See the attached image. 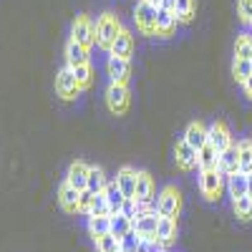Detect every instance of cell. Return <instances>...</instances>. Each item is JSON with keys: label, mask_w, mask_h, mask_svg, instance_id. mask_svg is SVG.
Returning a JSON list of instances; mask_svg holds the SVG:
<instances>
[{"label": "cell", "mask_w": 252, "mask_h": 252, "mask_svg": "<svg viewBox=\"0 0 252 252\" xmlns=\"http://www.w3.org/2000/svg\"><path fill=\"white\" fill-rule=\"evenodd\" d=\"M217 159H220V152L207 141L197 152V169H212V166H217Z\"/></svg>", "instance_id": "24"}, {"label": "cell", "mask_w": 252, "mask_h": 252, "mask_svg": "<svg viewBox=\"0 0 252 252\" xmlns=\"http://www.w3.org/2000/svg\"><path fill=\"white\" fill-rule=\"evenodd\" d=\"M232 209H235V217L240 222H250L252 220V197L250 194H242V197L232 199Z\"/></svg>", "instance_id": "28"}, {"label": "cell", "mask_w": 252, "mask_h": 252, "mask_svg": "<svg viewBox=\"0 0 252 252\" xmlns=\"http://www.w3.org/2000/svg\"><path fill=\"white\" fill-rule=\"evenodd\" d=\"M89 215H96V217L111 215V207H109L106 197H103V192H101V194H96V199H94V204H91V209H89ZM89 215H86V217H89Z\"/></svg>", "instance_id": "36"}, {"label": "cell", "mask_w": 252, "mask_h": 252, "mask_svg": "<svg viewBox=\"0 0 252 252\" xmlns=\"http://www.w3.org/2000/svg\"><path fill=\"white\" fill-rule=\"evenodd\" d=\"M86 229H89V235H91V237H98V235L111 232V215H103V217L89 215V220H86Z\"/></svg>", "instance_id": "23"}, {"label": "cell", "mask_w": 252, "mask_h": 252, "mask_svg": "<svg viewBox=\"0 0 252 252\" xmlns=\"http://www.w3.org/2000/svg\"><path fill=\"white\" fill-rule=\"evenodd\" d=\"M174 15H177L179 23H192L194 15H197V0H177Z\"/></svg>", "instance_id": "26"}, {"label": "cell", "mask_w": 252, "mask_h": 252, "mask_svg": "<svg viewBox=\"0 0 252 252\" xmlns=\"http://www.w3.org/2000/svg\"><path fill=\"white\" fill-rule=\"evenodd\" d=\"M103 197H106V202H109V207H111V215L121 212L126 197H124V192H121V187L116 184V179H111V182L106 184V189H103Z\"/></svg>", "instance_id": "22"}, {"label": "cell", "mask_w": 252, "mask_h": 252, "mask_svg": "<svg viewBox=\"0 0 252 252\" xmlns=\"http://www.w3.org/2000/svg\"><path fill=\"white\" fill-rule=\"evenodd\" d=\"M159 212H144L134 220V229L136 235L141 237V242H149V245H157V227H159Z\"/></svg>", "instance_id": "8"}, {"label": "cell", "mask_w": 252, "mask_h": 252, "mask_svg": "<svg viewBox=\"0 0 252 252\" xmlns=\"http://www.w3.org/2000/svg\"><path fill=\"white\" fill-rule=\"evenodd\" d=\"M174 159H177V166H179L182 172L197 169V149H192L184 136L177 139V144H174Z\"/></svg>", "instance_id": "11"}, {"label": "cell", "mask_w": 252, "mask_h": 252, "mask_svg": "<svg viewBox=\"0 0 252 252\" xmlns=\"http://www.w3.org/2000/svg\"><path fill=\"white\" fill-rule=\"evenodd\" d=\"M227 192L232 199L247 194V174L245 172H235L232 177H227Z\"/></svg>", "instance_id": "27"}, {"label": "cell", "mask_w": 252, "mask_h": 252, "mask_svg": "<svg viewBox=\"0 0 252 252\" xmlns=\"http://www.w3.org/2000/svg\"><path fill=\"white\" fill-rule=\"evenodd\" d=\"M154 207H157V212L161 217H174L177 220L179 212H182V192H179L174 184H166L161 192L157 194Z\"/></svg>", "instance_id": "3"}, {"label": "cell", "mask_w": 252, "mask_h": 252, "mask_svg": "<svg viewBox=\"0 0 252 252\" xmlns=\"http://www.w3.org/2000/svg\"><path fill=\"white\" fill-rule=\"evenodd\" d=\"M81 91H83V89H81V83L76 81L73 68L66 63V66L58 71V76H56V96H58L61 101H76Z\"/></svg>", "instance_id": "4"}, {"label": "cell", "mask_w": 252, "mask_h": 252, "mask_svg": "<svg viewBox=\"0 0 252 252\" xmlns=\"http://www.w3.org/2000/svg\"><path fill=\"white\" fill-rule=\"evenodd\" d=\"M134 199H139V202H154L157 199L154 177L149 172H144V169L136 172V192H134Z\"/></svg>", "instance_id": "12"}, {"label": "cell", "mask_w": 252, "mask_h": 252, "mask_svg": "<svg viewBox=\"0 0 252 252\" xmlns=\"http://www.w3.org/2000/svg\"><path fill=\"white\" fill-rule=\"evenodd\" d=\"M139 245H141V237L136 235V229H129L121 240H119V247H121V252H136L139 250Z\"/></svg>", "instance_id": "34"}, {"label": "cell", "mask_w": 252, "mask_h": 252, "mask_svg": "<svg viewBox=\"0 0 252 252\" xmlns=\"http://www.w3.org/2000/svg\"><path fill=\"white\" fill-rule=\"evenodd\" d=\"M174 3H177V0H161V8H169V10H174Z\"/></svg>", "instance_id": "41"}, {"label": "cell", "mask_w": 252, "mask_h": 252, "mask_svg": "<svg viewBox=\"0 0 252 252\" xmlns=\"http://www.w3.org/2000/svg\"><path fill=\"white\" fill-rule=\"evenodd\" d=\"M96 194L91 192V189H81V202H78V215H89V209L94 204Z\"/></svg>", "instance_id": "37"}, {"label": "cell", "mask_w": 252, "mask_h": 252, "mask_svg": "<svg viewBox=\"0 0 252 252\" xmlns=\"http://www.w3.org/2000/svg\"><path fill=\"white\" fill-rule=\"evenodd\" d=\"M73 73H76V81L81 83L83 91L91 89V83H94V68H91V63H81V66H73Z\"/></svg>", "instance_id": "33"}, {"label": "cell", "mask_w": 252, "mask_h": 252, "mask_svg": "<svg viewBox=\"0 0 252 252\" xmlns=\"http://www.w3.org/2000/svg\"><path fill=\"white\" fill-rule=\"evenodd\" d=\"M217 169H220L224 177H232L235 172H240V152H237V144H232V146H227L224 152H220Z\"/></svg>", "instance_id": "16"}, {"label": "cell", "mask_w": 252, "mask_h": 252, "mask_svg": "<svg viewBox=\"0 0 252 252\" xmlns=\"http://www.w3.org/2000/svg\"><path fill=\"white\" fill-rule=\"evenodd\" d=\"M224 187H227V177L217 166H212V169H199V192L207 202H220Z\"/></svg>", "instance_id": "2"}, {"label": "cell", "mask_w": 252, "mask_h": 252, "mask_svg": "<svg viewBox=\"0 0 252 252\" xmlns=\"http://www.w3.org/2000/svg\"><path fill=\"white\" fill-rule=\"evenodd\" d=\"M89 51H91V48L81 46V43H76L73 38H68V43H66V63H68L71 68H73V66H81V63H91Z\"/></svg>", "instance_id": "21"}, {"label": "cell", "mask_w": 252, "mask_h": 252, "mask_svg": "<svg viewBox=\"0 0 252 252\" xmlns=\"http://www.w3.org/2000/svg\"><path fill=\"white\" fill-rule=\"evenodd\" d=\"M161 252H166V250H161Z\"/></svg>", "instance_id": "46"}, {"label": "cell", "mask_w": 252, "mask_h": 252, "mask_svg": "<svg viewBox=\"0 0 252 252\" xmlns=\"http://www.w3.org/2000/svg\"><path fill=\"white\" fill-rule=\"evenodd\" d=\"M71 38L76 40V43L91 48L96 43V23L89 15H76L73 26H71Z\"/></svg>", "instance_id": "7"}, {"label": "cell", "mask_w": 252, "mask_h": 252, "mask_svg": "<svg viewBox=\"0 0 252 252\" xmlns=\"http://www.w3.org/2000/svg\"><path fill=\"white\" fill-rule=\"evenodd\" d=\"M78 202H81V189L71 187L66 179H63L61 187H58V207L66 215H78Z\"/></svg>", "instance_id": "10"}, {"label": "cell", "mask_w": 252, "mask_h": 252, "mask_svg": "<svg viewBox=\"0 0 252 252\" xmlns=\"http://www.w3.org/2000/svg\"><path fill=\"white\" fill-rule=\"evenodd\" d=\"M134 48H136V40H134L131 31H129V28H121V33L116 35V40L111 43V51H109V56L131 58V56H134Z\"/></svg>", "instance_id": "14"}, {"label": "cell", "mask_w": 252, "mask_h": 252, "mask_svg": "<svg viewBox=\"0 0 252 252\" xmlns=\"http://www.w3.org/2000/svg\"><path fill=\"white\" fill-rule=\"evenodd\" d=\"M242 91H245V96H247V98L252 101V73H250V76L245 78V83H242Z\"/></svg>", "instance_id": "40"}, {"label": "cell", "mask_w": 252, "mask_h": 252, "mask_svg": "<svg viewBox=\"0 0 252 252\" xmlns=\"http://www.w3.org/2000/svg\"><path fill=\"white\" fill-rule=\"evenodd\" d=\"M129 229H134V220L131 217H126L124 212H116V215H111V232L121 240Z\"/></svg>", "instance_id": "30"}, {"label": "cell", "mask_w": 252, "mask_h": 252, "mask_svg": "<svg viewBox=\"0 0 252 252\" xmlns=\"http://www.w3.org/2000/svg\"><path fill=\"white\" fill-rule=\"evenodd\" d=\"M121 20H119V15L116 13H111V10H106V13H101L98 15V20H96V46L101 48V51H111V43L116 40V35L121 33Z\"/></svg>", "instance_id": "1"}, {"label": "cell", "mask_w": 252, "mask_h": 252, "mask_svg": "<svg viewBox=\"0 0 252 252\" xmlns=\"http://www.w3.org/2000/svg\"><path fill=\"white\" fill-rule=\"evenodd\" d=\"M152 5H157V8H161V0H149Z\"/></svg>", "instance_id": "43"}, {"label": "cell", "mask_w": 252, "mask_h": 252, "mask_svg": "<svg viewBox=\"0 0 252 252\" xmlns=\"http://www.w3.org/2000/svg\"><path fill=\"white\" fill-rule=\"evenodd\" d=\"M89 169H91V166H89L86 161H81V159L71 161L68 172H66V182H68L71 187H76V189H86V182H89Z\"/></svg>", "instance_id": "19"}, {"label": "cell", "mask_w": 252, "mask_h": 252, "mask_svg": "<svg viewBox=\"0 0 252 252\" xmlns=\"http://www.w3.org/2000/svg\"><path fill=\"white\" fill-rule=\"evenodd\" d=\"M250 68H252V58H250Z\"/></svg>", "instance_id": "44"}, {"label": "cell", "mask_w": 252, "mask_h": 252, "mask_svg": "<svg viewBox=\"0 0 252 252\" xmlns=\"http://www.w3.org/2000/svg\"><path fill=\"white\" fill-rule=\"evenodd\" d=\"M157 5H152L149 0H139L134 8V23L144 35H157Z\"/></svg>", "instance_id": "6"}, {"label": "cell", "mask_w": 252, "mask_h": 252, "mask_svg": "<svg viewBox=\"0 0 252 252\" xmlns=\"http://www.w3.org/2000/svg\"><path fill=\"white\" fill-rule=\"evenodd\" d=\"M106 76H109L111 83H129V78H131V58L109 56V61H106Z\"/></svg>", "instance_id": "9"}, {"label": "cell", "mask_w": 252, "mask_h": 252, "mask_svg": "<svg viewBox=\"0 0 252 252\" xmlns=\"http://www.w3.org/2000/svg\"><path fill=\"white\" fill-rule=\"evenodd\" d=\"M237 15L245 26H250L252 20V0H237Z\"/></svg>", "instance_id": "38"}, {"label": "cell", "mask_w": 252, "mask_h": 252, "mask_svg": "<svg viewBox=\"0 0 252 252\" xmlns=\"http://www.w3.org/2000/svg\"><path fill=\"white\" fill-rule=\"evenodd\" d=\"M94 245H96L98 252H119V250H121V247H119V237H116L114 232H106V235L94 237Z\"/></svg>", "instance_id": "32"}, {"label": "cell", "mask_w": 252, "mask_h": 252, "mask_svg": "<svg viewBox=\"0 0 252 252\" xmlns=\"http://www.w3.org/2000/svg\"><path fill=\"white\" fill-rule=\"evenodd\" d=\"M129 103H131V94H129V86L126 83H111L109 81V89H106V106L111 114L116 116H124L129 111Z\"/></svg>", "instance_id": "5"}, {"label": "cell", "mask_w": 252, "mask_h": 252, "mask_svg": "<svg viewBox=\"0 0 252 252\" xmlns=\"http://www.w3.org/2000/svg\"><path fill=\"white\" fill-rule=\"evenodd\" d=\"M235 58L240 61H250L252 58V35L250 33H240L235 40Z\"/></svg>", "instance_id": "31"}, {"label": "cell", "mask_w": 252, "mask_h": 252, "mask_svg": "<svg viewBox=\"0 0 252 252\" xmlns=\"http://www.w3.org/2000/svg\"><path fill=\"white\" fill-rule=\"evenodd\" d=\"M177 26H179V20H177L174 10H169V8H159V10H157V35H159V38L174 35Z\"/></svg>", "instance_id": "17"}, {"label": "cell", "mask_w": 252, "mask_h": 252, "mask_svg": "<svg viewBox=\"0 0 252 252\" xmlns=\"http://www.w3.org/2000/svg\"><path fill=\"white\" fill-rule=\"evenodd\" d=\"M121 212H124L126 217L136 220V215H139V199H126V202H124V207H121Z\"/></svg>", "instance_id": "39"}, {"label": "cell", "mask_w": 252, "mask_h": 252, "mask_svg": "<svg viewBox=\"0 0 252 252\" xmlns=\"http://www.w3.org/2000/svg\"><path fill=\"white\" fill-rule=\"evenodd\" d=\"M177 240V220L174 217H159V227H157V245L169 247Z\"/></svg>", "instance_id": "20"}, {"label": "cell", "mask_w": 252, "mask_h": 252, "mask_svg": "<svg viewBox=\"0 0 252 252\" xmlns=\"http://www.w3.org/2000/svg\"><path fill=\"white\" fill-rule=\"evenodd\" d=\"M119 252H121V250H119Z\"/></svg>", "instance_id": "47"}, {"label": "cell", "mask_w": 252, "mask_h": 252, "mask_svg": "<svg viewBox=\"0 0 252 252\" xmlns=\"http://www.w3.org/2000/svg\"><path fill=\"white\" fill-rule=\"evenodd\" d=\"M184 139H187V144L189 146H192V149H202V146L209 141V126H204L202 121H192V124H189L187 126V129H184V134H182Z\"/></svg>", "instance_id": "15"}, {"label": "cell", "mask_w": 252, "mask_h": 252, "mask_svg": "<svg viewBox=\"0 0 252 252\" xmlns=\"http://www.w3.org/2000/svg\"><path fill=\"white\" fill-rule=\"evenodd\" d=\"M250 28H252V20H250Z\"/></svg>", "instance_id": "45"}, {"label": "cell", "mask_w": 252, "mask_h": 252, "mask_svg": "<svg viewBox=\"0 0 252 252\" xmlns=\"http://www.w3.org/2000/svg\"><path fill=\"white\" fill-rule=\"evenodd\" d=\"M247 194L252 197V172H247Z\"/></svg>", "instance_id": "42"}, {"label": "cell", "mask_w": 252, "mask_h": 252, "mask_svg": "<svg viewBox=\"0 0 252 252\" xmlns=\"http://www.w3.org/2000/svg\"><path fill=\"white\" fill-rule=\"evenodd\" d=\"M116 184L121 187V192L126 199H134V192H136V169L129 164H124L121 169L116 172Z\"/></svg>", "instance_id": "18"}, {"label": "cell", "mask_w": 252, "mask_h": 252, "mask_svg": "<svg viewBox=\"0 0 252 252\" xmlns=\"http://www.w3.org/2000/svg\"><path fill=\"white\" fill-rule=\"evenodd\" d=\"M111 179L106 177V172L101 169V166H91L89 169V182H86V189H91L94 194H101L103 189H106V184H109Z\"/></svg>", "instance_id": "25"}, {"label": "cell", "mask_w": 252, "mask_h": 252, "mask_svg": "<svg viewBox=\"0 0 252 252\" xmlns=\"http://www.w3.org/2000/svg\"><path fill=\"white\" fill-rule=\"evenodd\" d=\"M252 73V68H250V61H240V58H235L232 61V76H235V81L240 83H245V78Z\"/></svg>", "instance_id": "35"}, {"label": "cell", "mask_w": 252, "mask_h": 252, "mask_svg": "<svg viewBox=\"0 0 252 252\" xmlns=\"http://www.w3.org/2000/svg\"><path fill=\"white\" fill-rule=\"evenodd\" d=\"M237 152H240V172H252V139H240L237 141Z\"/></svg>", "instance_id": "29"}, {"label": "cell", "mask_w": 252, "mask_h": 252, "mask_svg": "<svg viewBox=\"0 0 252 252\" xmlns=\"http://www.w3.org/2000/svg\"><path fill=\"white\" fill-rule=\"evenodd\" d=\"M209 144H212L217 152H224L227 146L235 144L232 131H229V126H227L224 121H215L212 126H209Z\"/></svg>", "instance_id": "13"}]
</instances>
